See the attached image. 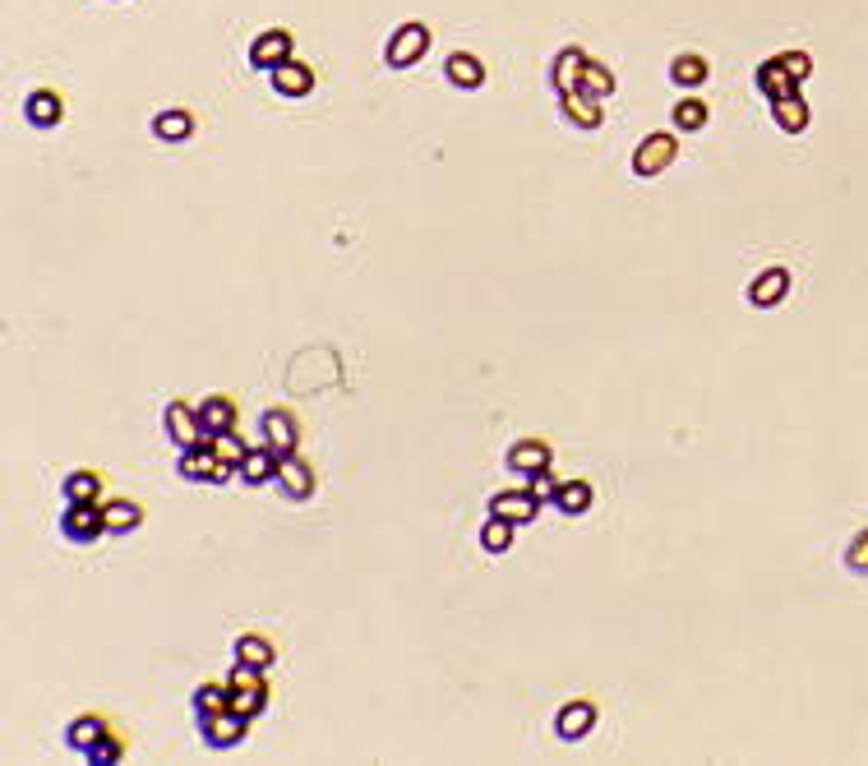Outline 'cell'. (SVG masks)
<instances>
[{"label":"cell","mask_w":868,"mask_h":766,"mask_svg":"<svg viewBox=\"0 0 868 766\" xmlns=\"http://www.w3.org/2000/svg\"><path fill=\"white\" fill-rule=\"evenodd\" d=\"M541 508H545V503L536 499L527 485H518V490H499L495 499H490V513L504 517V522H513V527H527V522H536V517H541Z\"/></svg>","instance_id":"11"},{"label":"cell","mask_w":868,"mask_h":766,"mask_svg":"<svg viewBox=\"0 0 868 766\" xmlns=\"http://www.w3.org/2000/svg\"><path fill=\"white\" fill-rule=\"evenodd\" d=\"M587 51L582 47H559L555 60H550V88L555 93H573V88H582V70H587Z\"/></svg>","instance_id":"15"},{"label":"cell","mask_w":868,"mask_h":766,"mask_svg":"<svg viewBox=\"0 0 868 766\" xmlns=\"http://www.w3.org/2000/svg\"><path fill=\"white\" fill-rule=\"evenodd\" d=\"M444 79L462 93H476V88H485V60L476 51H453L444 60Z\"/></svg>","instance_id":"17"},{"label":"cell","mask_w":868,"mask_h":766,"mask_svg":"<svg viewBox=\"0 0 868 766\" xmlns=\"http://www.w3.org/2000/svg\"><path fill=\"white\" fill-rule=\"evenodd\" d=\"M217 453L208 448V443H199V448H181V480H194V485H213V476H217Z\"/></svg>","instance_id":"24"},{"label":"cell","mask_w":868,"mask_h":766,"mask_svg":"<svg viewBox=\"0 0 868 766\" xmlns=\"http://www.w3.org/2000/svg\"><path fill=\"white\" fill-rule=\"evenodd\" d=\"M208 448H213V453H217V462H227V467H236V471H241V462H245V457H250V443H245L236 430H227V434H213V439H208Z\"/></svg>","instance_id":"34"},{"label":"cell","mask_w":868,"mask_h":766,"mask_svg":"<svg viewBox=\"0 0 868 766\" xmlns=\"http://www.w3.org/2000/svg\"><path fill=\"white\" fill-rule=\"evenodd\" d=\"M259 430H264V443H268V448H273L278 457L301 453V420L291 416L287 407L264 411V420H259Z\"/></svg>","instance_id":"6"},{"label":"cell","mask_w":868,"mask_h":766,"mask_svg":"<svg viewBox=\"0 0 868 766\" xmlns=\"http://www.w3.org/2000/svg\"><path fill=\"white\" fill-rule=\"evenodd\" d=\"M845 568H855V573H868V531H859V536L850 540V550H845Z\"/></svg>","instance_id":"39"},{"label":"cell","mask_w":868,"mask_h":766,"mask_svg":"<svg viewBox=\"0 0 868 766\" xmlns=\"http://www.w3.org/2000/svg\"><path fill=\"white\" fill-rule=\"evenodd\" d=\"M278 494L282 499H291V503H305L314 494V467L305 462L301 453H291V457H282V467H278Z\"/></svg>","instance_id":"13"},{"label":"cell","mask_w":868,"mask_h":766,"mask_svg":"<svg viewBox=\"0 0 868 766\" xmlns=\"http://www.w3.org/2000/svg\"><path fill=\"white\" fill-rule=\"evenodd\" d=\"M61 494H65V503H102V476L79 467L61 480Z\"/></svg>","instance_id":"32"},{"label":"cell","mask_w":868,"mask_h":766,"mask_svg":"<svg viewBox=\"0 0 868 766\" xmlns=\"http://www.w3.org/2000/svg\"><path fill=\"white\" fill-rule=\"evenodd\" d=\"M522 485H527V490L536 494L541 503H555V494H559V485H564V480H559L555 467H545V471H536V476H527Z\"/></svg>","instance_id":"37"},{"label":"cell","mask_w":868,"mask_h":766,"mask_svg":"<svg viewBox=\"0 0 868 766\" xmlns=\"http://www.w3.org/2000/svg\"><path fill=\"white\" fill-rule=\"evenodd\" d=\"M545 467H555V448L545 439H518L504 453V471H513L518 480L536 476V471H545Z\"/></svg>","instance_id":"7"},{"label":"cell","mask_w":868,"mask_h":766,"mask_svg":"<svg viewBox=\"0 0 868 766\" xmlns=\"http://www.w3.org/2000/svg\"><path fill=\"white\" fill-rule=\"evenodd\" d=\"M231 651H236L241 665H254V670H273V660H278V647H273L264 633H241Z\"/></svg>","instance_id":"31"},{"label":"cell","mask_w":868,"mask_h":766,"mask_svg":"<svg viewBox=\"0 0 868 766\" xmlns=\"http://www.w3.org/2000/svg\"><path fill=\"white\" fill-rule=\"evenodd\" d=\"M268 84H273V93H278V97H310L314 93V70L305 65V60L291 56L287 65L268 70Z\"/></svg>","instance_id":"16"},{"label":"cell","mask_w":868,"mask_h":766,"mask_svg":"<svg viewBox=\"0 0 868 766\" xmlns=\"http://www.w3.org/2000/svg\"><path fill=\"white\" fill-rule=\"evenodd\" d=\"M111 734V720L97 716V711H88V716H74L70 725H65V743H70L74 753H88L97 739H107Z\"/></svg>","instance_id":"22"},{"label":"cell","mask_w":868,"mask_h":766,"mask_svg":"<svg viewBox=\"0 0 868 766\" xmlns=\"http://www.w3.org/2000/svg\"><path fill=\"white\" fill-rule=\"evenodd\" d=\"M199 420H204L208 439H213V434H227V430H236V420H241V411H236V402H231V397H222V393H208L204 402H199Z\"/></svg>","instance_id":"21"},{"label":"cell","mask_w":868,"mask_h":766,"mask_svg":"<svg viewBox=\"0 0 868 766\" xmlns=\"http://www.w3.org/2000/svg\"><path fill=\"white\" fill-rule=\"evenodd\" d=\"M278 467H282V457L268 448V443H259V448H250V457L241 462V480L245 485H273L278 480Z\"/></svg>","instance_id":"28"},{"label":"cell","mask_w":868,"mask_h":766,"mask_svg":"<svg viewBox=\"0 0 868 766\" xmlns=\"http://www.w3.org/2000/svg\"><path fill=\"white\" fill-rule=\"evenodd\" d=\"M24 120L33 130H56L65 120V97L56 93V88H33V93L24 97Z\"/></svg>","instance_id":"14"},{"label":"cell","mask_w":868,"mask_h":766,"mask_svg":"<svg viewBox=\"0 0 868 766\" xmlns=\"http://www.w3.org/2000/svg\"><path fill=\"white\" fill-rule=\"evenodd\" d=\"M296 56V42H291L287 28H264V33L250 42V65L254 70H278Z\"/></svg>","instance_id":"8"},{"label":"cell","mask_w":868,"mask_h":766,"mask_svg":"<svg viewBox=\"0 0 868 766\" xmlns=\"http://www.w3.org/2000/svg\"><path fill=\"white\" fill-rule=\"evenodd\" d=\"M513 536H518V527L490 513V517H485V527H481V550L485 554H508V550H513Z\"/></svg>","instance_id":"33"},{"label":"cell","mask_w":868,"mask_h":766,"mask_svg":"<svg viewBox=\"0 0 868 766\" xmlns=\"http://www.w3.org/2000/svg\"><path fill=\"white\" fill-rule=\"evenodd\" d=\"M582 88H587L591 97H615V70H610V65H605V60H596L591 56L587 60V70H582Z\"/></svg>","instance_id":"35"},{"label":"cell","mask_w":868,"mask_h":766,"mask_svg":"<svg viewBox=\"0 0 868 766\" xmlns=\"http://www.w3.org/2000/svg\"><path fill=\"white\" fill-rule=\"evenodd\" d=\"M675 157H679V130H651L647 139H642L638 148H633V176L638 180H656L661 171L675 167Z\"/></svg>","instance_id":"1"},{"label":"cell","mask_w":868,"mask_h":766,"mask_svg":"<svg viewBox=\"0 0 868 766\" xmlns=\"http://www.w3.org/2000/svg\"><path fill=\"white\" fill-rule=\"evenodd\" d=\"M254 720H245L241 711H217V716L199 720V734H204V743L213 748V753H227V748H241L245 734H250Z\"/></svg>","instance_id":"4"},{"label":"cell","mask_w":868,"mask_h":766,"mask_svg":"<svg viewBox=\"0 0 868 766\" xmlns=\"http://www.w3.org/2000/svg\"><path fill=\"white\" fill-rule=\"evenodd\" d=\"M102 517H107V536H130L144 527V508L134 499H102Z\"/></svg>","instance_id":"23"},{"label":"cell","mask_w":868,"mask_h":766,"mask_svg":"<svg viewBox=\"0 0 868 766\" xmlns=\"http://www.w3.org/2000/svg\"><path fill=\"white\" fill-rule=\"evenodd\" d=\"M790 287H795V277H790V268H762L753 282H748V305L753 310H776L785 296H790Z\"/></svg>","instance_id":"9"},{"label":"cell","mask_w":868,"mask_h":766,"mask_svg":"<svg viewBox=\"0 0 868 766\" xmlns=\"http://www.w3.org/2000/svg\"><path fill=\"white\" fill-rule=\"evenodd\" d=\"M707 79H712V60L698 56V51H679V56L670 60V84L684 88V93H698Z\"/></svg>","instance_id":"18"},{"label":"cell","mask_w":868,"mask_h":766,"mask_svg":"<svg viewBox=\"0 0 868 766\" xmlns=\"http://www.w3.org/2000/svg\"><path fill=\"white\" fill-rule=\"evenodd\" d=\"M559 116L573 125V130H601L605 125V107L601 97H591L587 88H573V93H559Z\"/></svg>","instance_id":"12"},{"label":"cell","mask_w":868,"mask_h":766,"mask_svg":"<svg viewBox=\"0 0 868 766\" xmlns=\"http://www.w3.org/2000/svg\"><path fill=\"white\" fill-rule=\"evenodd\" d=\"M121 757H125V739H121V734H116V730H111L107 739H97L93 748H88V753H84V762H88V766H116V762H121Z\"/></svg>","instance_id":"36"},{"label":"cell","mask_w":868,"mask_h":766,"mask_svg":"<svg viewBox=\"0 0 868 766\" xmlns=\"http://www.w3.org/2000/svg\"><path fill=\"white\" fill-rule=\"evenodd\" d=\"M162 425H167L171 443L176 448H199V443H208V430L204 420H199V407H190V402H167V411H162Z\"/></svg>","instance_id":"5"},{"label":"cell","mask_w":868,"mask_h":766,"mask_svg":"<svg viewBox=\"0 0 868 766\" xmlns=\"http://www.w3.org/2000/svg\"><path fill=\"white\" fill-rule=\"evenodd\" d=\"M425 51H430V24L411 19V24H402L398 33L388 37L384 65H388V70H411V65H421V60H425Z\"/></svg>","instance_id":"2"},{"label":"cell","mask_w":868,"mask_h":766,"mask_svg":"<svg viewBox=\"0 0 868 766\" xmlns=\"http://www.w3.org/2000/svg\"><path fill=\"white\" fill-rule=\"evenodd\" d=\"M772 107V120H776V130L781 134H804L808 130V120H813V107H808L804 97H781V102H767Z\"/></svg>","instance_id":"29"},{"label":"cell","mask_w":868,"mask_h":766,"mask_svg":"<svg viewBox=\"0 0 868 766\" xmlns=\"http://www.w3.org/2000/svg\"><path fill=\"white\" fill-rule=\"evenodd\" d=\"M190 711H194V720H208V716H217V711H231V679L227 683H217V679L199 683V688H194Z\"/></svg>","instance_id":"30"},{"label":"cell","mask_w":868,"mask_h":766,"mask_svg":"<svg viewBox=\"0 0 868 766\" xmlns=\"http://www.w3.org/2000/svg\"><path fill=\"white\" fill-rule=\"evenodd\" d=\"M550 508H559L564 517H582V513H591V508H596V485H591V480H564Z\"/></svg>","instance_id":"25"},{"label":"cell","mask_w":868,"mask_h":766,"mask_svg":"<svg viewBox=\"0 0 868 766\" xmlns=\"http://www.w3.org/2000/svg\"><path fill=\"white\" fill-rule=\"evenodd\" d=\"M707 120H712L707 97H679L675 107H670V125H675L679 134H702L707 130Z\"/></svg>","instance_id":"27"},{"label":"cell","mask_w":868,"mask_h":766,"mask_svg":"<svg viewBox=\"0 0 868 766\" xmlns=\"http://www.w3.org/2000/svg\"><path fill=\"white\" fill-rule=\"evenodd\" d=\"M753 84H758V93L767 97V102H781V97H795L799 93V84L785 74V65L776 56H767L758 65V74H753Z\"/></svg>","instance_id":"20"},{"label":"cell","mask_w":868,"mask_h":766,"mask_svg":"<svg viewBox=\"0 0 868 766\" xmlns=\"http://www.w3.org/2000/svg\"><path fill=\"white\" fill-rule=\"evenodd\" d=\"M596 720H601V707L587 702V697H578V702H568V707L555 711V734L564 743H582L591 730H596Z\"/></svg>","instance_id":"10"},{"label":"cell","mask_w":868,"mask_h":766,"mask_svg":"<svg viewBox=\"0 0 868 766\" xmlns=\"http://www.w3.org/2000/svg\"><path fill=\"white\" fill-rule=\"evenodd\" d=\"M61 536L70 545H97L107 536V517H102V503H65L61 513Z\"/></svg>","instance_id":"3"},{"label":"cell","mask_w":868,"mask_h":766,"mask_svg":"<svg viewBox=\"0 0 868 766\" xmlns=\"http://www.w3.org/2000/svg\"><path fill=\"white\" fill-rule=\"evenodd\" d=\"M199 130V120H194V111L185 107H167L153 116V139L157 144H185L190 134Z\"/></svg>","instance_id":"19"},{"label":"cell","mask_w":868,"mask_h":766,"mask_svg":"<svg viewBox=\"0 0 868 766\" xmlns=\"http://www.w3.org/2000/svg\"><path fill=\"white\" fill-rule=\"evenodd\" d=\"M268 702H273V693H268V679H259V683H231V711H241L245 720H259L268 711Z\"/></svg>","instance_id":"26"},{"label":"cell","mask_w":868,"mask_h":766,"mask_svg":"<svg viewBox=\"0 0 868 766\" xmlns=\"http://www.w3.org/2000/svg\"><path fill=\"white\" fill-rule=\"evenodd\" d=\"M776 60H781L785 65V74H790V79H795V84H804L808 74H813V56H808V51H776Z\"/></svg>","instance_id":"38"}]
</instances>
